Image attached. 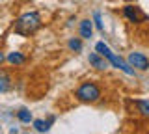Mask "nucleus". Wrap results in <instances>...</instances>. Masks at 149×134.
<instances>
[{"label":"nucleus","instance_id":"obj_13","mask_svg":"<svg viewBox=\"0 0 149 134\" xmlns=\"http://www.w3.org/2000/svg\"><path fill=\"white\" fill-rule=\"evenodd\" d=\"M67 45H69V49H71L73 52H80V50H82V41L78 37H71Z\"/></svg>","mask_w":149,"mask_h":134},{"label":"nucleus","instance_id":"obj_2","mask_svg":"<svg viewBox=\"0 0 149 134\" xmlns=\"http://www.w3.org/2000/svg\"><path fill=\"white\" fill-rule=\"evenodd\" d=\"M101 97H102V90H101V86L93 80L82 82V84L74 90V99L80 101V103L91 104V103H97Z\"/></svg>","mask_w":149,"mask_h":134},{"label":"nucleus","instance_id":"obj_1","mask_svg":"<svg viewBox=\"0 0 149 134\" xmlns=\"http://www.w3.org/2000/svg\"><path fill=\"white\" fill-rule=\"evenodd\" d=\"M41 15L39 11H24L21 13V15L15 19L13 22V32H15L17 35H21V37H30V35H34L37 30L41 28Z\"/></svg>","mask_w":149,"mask_h":134},{"label":"nucleus","instance_id":"obj_9","mask_svg":"<svg viewBox=\"0 0 149 134\" xmlns=\"http://www.w3.org/2000/svg\"><path fill=\"white\" fill-rule=\"evenodd\" d=\"M78 32H80V37H82V39H90L91 34H93V21H90V19L80 21Z\"/></svg>","mask_w":149,"mask_h":134},{"label":"nucleus","instance_id":"obj_12","mask_svg":"<svg viewBox=\"0 0 149 134\" xmlns=\"http://www.w3.org/2000/svg\"><path fill=\"white\" fill-rule=\"evenodd\" d=\"M17 117H19V121L21 123H30L32 121V114H30V110H26V108H21L17 112Z\"/></svg>","mask_w":149,"mask_h":134},{"label":"nucleus","instance_id":"obj_4","mask_svg":"<svg viewBox=\"0 0 149 134\" xmlns=\"http://www.w3.org/2000/svg\"><path fill=\"white\" fill-rule=\"evenodd\" d=\"M121 13H123V17H125L129 22H132V24H142V22L149 21V17L146 15V13L140 10L138 6H132V4H127V6H123Z\"/></svg>","mask_w":149,"mask_h":134},{"label":"nucleus","instance_id":"obj_3","mask_svg":"<svg viewBox=\"0 0 149 134\" xmlns=\"http://www.w3.org/2000/svg\"><path fill=\"white\" fill-rule=\"evenodd\" d=\"M95 50L101 54V56H104V58H106V62H108V63H112V65H114L116 69L123 71L125 75H129V76H132V75H134V69L130 67V65H129L127 62H125L123 58H119L116 52H112V50H110V47H108L106 43H102V41H99V43L95 45Z\"/></svg>","mask_w":149,"mask_h":134},{"label":"nucleus","instance_id":"obj_10","mask_svg":"<svg viewBox=\"0 0 149 134\" xmlns=\"http://www.w3.org/2000/svg\"><path fill=\"white\" fill-rule=\"evenodd\" d=\"M6 60H8V63H9V65L21 67L22 63L26 62V56H24L22 52H19V50H13V52H9L8 56H6Z\"/></svg>","mask_w":149,"mask_h":134},{"label":"nucleus","instance_id":"obj_6","mask_svg":"<svg viewBox=\"0 0 149 134\" xmlns=\"http://www.w3.org/2000/svg\"><path fill=\"white\" fill-rule=\"evenodd\" d=\"M90 63L97 69V71H104V69H108V62H106V58L101 56L97 50L90 54Z\"/></svg>","mask_w":149,"mask_h":134},{"label":"nucleus","instance_id":"obj_14","mask_svg":"<svg viewBox=\"0 0 149 134\" xmlns=\"http://www.w3.org/2000/svg\"><path fill=\"white\" fill-rule=\"evenodd\" d=\"M93 22H95L97 30L102 32L104 30V24H102V17H101V11H93Z\"/></svg>","mask_w":149,"mask_h":134},{"label":"nucleus","instance_id":"obj_11","mask_svg":"<svg viewBox=\"0 0 149 134\" xmlns=\"http://www.w3.org/2000/svg\"><path fill=\"white\" fill-rule=\"evenodd\" d=\"M136 108H138V114L142 115V117H147L149 119V99L136 101Z\"/></svg>","mask_w":149,"mask_h":134},{"label":"nucleus","instance_id":"obj_7","mask_svg":"<svg viewBox=\"0 0 149 134\" xmlns=\"http://www.w3.org/2000/svg\"><path fill=\"white\" fill-rule=\"evenodd\" d=\"M11 86H13L11 75H9L8 71H4V69H0V95L6 93V91H9V90H11Z\"/></svg>","mask_w":149,"mask_h":134},{"label":"nucleus","instance_id":"obj_5","mask_svg":"<svg viewBox=\"0 0 149 134\" xmlns=\"http://www.w3.org/2000/svg\"><path fill=\"white\" fill-rule=\"evenodd\" d=\"M127 63L132 69H138V71H147L149 69V58L142 52H130L127 58Z\"/></svg>","mask_w":149,"mask_h":134},{"label":"nucleus","instance_id":"obj_15","mask_svg":"<svg viewBox=\"0 0 149 134\" xmlns=\"http://www.w3.org/2000/svg\"><path fill=\"white\" fill-rule=\"evenodd\" d=\"M6 62V56H4V52H2V49H0V65Z\"/></svg>","mask_w":149,"mask_h":134},{"label":"nucleus","instance_id":"obj_8","mask_svg":"<svg viewBox=\"0 0 149 134\" xmlns=\"http://www.w3.org/2000/svg\"><path fill=\"white\" fill-rule=\"evenodd\" d=\"M54 121H56V117H54V115H50L49 119H36V121H32V125H34L36 132H47Z\"/></svg>","mask_w":149,"mask_h":134}]
</instances>
